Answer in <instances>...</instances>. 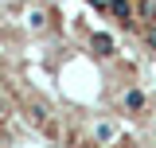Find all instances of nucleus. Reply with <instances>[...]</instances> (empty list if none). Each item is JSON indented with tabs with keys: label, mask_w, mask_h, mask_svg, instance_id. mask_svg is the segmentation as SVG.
I'll return each instance as SVG.
<instances>
[{
	"label": "nucleus",
	"mask_w": 156,
	"mask_h": 148,
	"mask_svg": "<svg viewBox=\"0 0 156 148\" xmlns=\"http://www.w3.org/2000/svg\"><path fill=\"white\" fill-rule=\"evenodd\" d=\"M94 8H101V12H109V0H90Z\"/></svg>",
	"instance_id": "nucleus-6"
},
{
	"label": "nucleus",
	"mask_w": 156,
	"mask_h": 148,
	"mask_svg": "<svg viewBox=\"0 0 156 148\" xmlns=\"http://www.w3.org/2000/svg\"><path fill=\"white\" fill-rule=\"evenodd\" d=\"M0 113H4V101H0Z\"/></svg>",
	"instance_id": "nucleus-7"
},
{
	"label": "nucleus",
	"mask_w": 156,
	"mask_h": 148,
	"mask_svg": "<svg viewBox=\"0 0 156 148\" xmlns=\"http://www.w3.org/2000/svg\"><path fill=\"white\" fill-rule=\"evenodd\" d=\"M109 12H113V19H121L125 27L133 23V4H129V0H109Z\"/></svg>",
	"instance_id": "nucleus-1"
},
{
	"label": "nucleus",
	"mask_w": 156,
	"mask_h": 148,
	"mask_svg": "<svg viewBox=\"0 0 156 148\" xmlns=\"http://www.w3.org/2000/svg\"><path fill=\"white\" fill-rule=\"evenodd\" d=\"M90 43H94V51H98V55H113V35H105V31H98V35L90 39Z\"/></svg>",
	"instance_id": "nucleus-2"
},
{
	"label": "nucleus",
	"mask_w": 156,
	"mask_h": 148,
	"mask_svg": "<svg viewBox=\"0 0 156 148\" xmlns=\"http://www.w3.org/2000/svg\"><path fill=\"white\" fill-rule=\"evenodd\" d=\"M113 125H109V121H105V125H98V140H113Z\"/></svg>",
	"instance_id": "nucleus-4"
},
{
	"label": "nucleus",
	"mask_w": 156,
	"mask_h": 148,
	"mask_svg": "<svg viewBox=\"0 0 156 148\" xmlns=\"http://www.w3.org/2000/svg\"><path fill=\"white\" fill-rule=\"evenodd\" d=\"M144 39H148V47L156 51V27H148V35H144Z\"/></svg>",
	"instance_id": "nucleus-5"
},
{
	"label": "nucleus",
	"mask_w": 156,
	"mask_h": 148,
	"mask_svg": "<svg viewBox=\"0 0 156 148\" xmlns=\"http://www.w3.org/2000/svg\"><path fill=\"white\" fill-rule=\"evenodd\" d=\"M125 109H144V93L129 90V93H125Z\"/></svg>",
	"instance_id": "nucleus-3"
}]
</instances>
